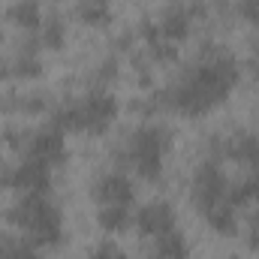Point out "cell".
<instances>
[{
  "label": "cell",
  "mask_w": 259,
  "mask_h": 259,
  "mask_svg": "<svg viewBox=\"0 0 259 259\" xmlns=\"http://www.w3.org/2000/svg\"><path fill=\"white\" fill-rule=\"evenodd\" d=\"M0 187L18 190V193H36V196H49L52 190V166L24 157L15 166H0Z\"/></svg>",
  "instance_id": "cell-6"
},
{
  "label": "cell",
  "mask_w": 259,
  "mask_h": 259,
  "mask_svg": "<svg viewBox=\"0 0 259 259\" xmlns=\"http://www.w3.org/2000/svg\"><path fill=\"white\" fill-rule=\"evenodd\" d=\"M0 42H3V30H0Z\"/></svg>",
  "instance_id": "cell-30"
},
{
  "label": "cell",
  "mask_w": 259,
  "mask_h": 259,
  "mask_svg": "<svg viewBox=\"0 0 259 259\" xmlns=\"http://www.w3.org/2000/svg\"><path fill=\"white\" fill-rule=\"evenodd\" d=\"M9 21L18 27V30H27V33H36L42 27V9H39V0H15L9 9H6Z\"/></svg>",
  "instance_id": "cell-14"
},
{
  "label": "cell",
  "mask_w": 259,
  "mask_h": 259,
  "mask_svg": "<svg viewBox=\"0 0 259 259\" xmlns=\"http://www.w3.org/2000/svg\"><path fill=\"white\" fill-rule=\"evenodd\" d=\"M6 220L18 226L36 247H58L64 241V214L49 196H21L12 208H6Z\"/></svg>",
  "instance_id": "cell-4"
},
{
  "label": "cell",
  "mask_w": 259,
  "mask_h": 259,
  "mask_svg": "<svg viewBox=\"0 0 259 259\" xmlns=\"http://www.w3.org/2000/svg\"><path fill=\"white\" fill-rule=\"evenodd\" d=\"M244 244L250 250H259V205L250 208L247 214V223H244Z\"/></svg>",
  "instance_id": "cell-24"
},
{
  "label": "cell",
  "mask_w": 259,
  "mask_h": 259,
  "mask_svg": "<svg viewBox=\"0 0 259 259\" xmlns=\"http://www.w3.org/2000/svg\"><path fill=\"white\" fill-rule=\"evenodd\" d=\"M193 24H196V15H193V9H190V0H172L160 12V18H157V27H160V33L169 42L187 39L190 30H193Z\"/></svg>",
  "instance_id": "cell-11"
},
{
  "label": "cell",
  "mask_w": 259,
  "mask_h": 259,
  "mask_svg": "<svg viewBox=\"0 0 259 259\" xmlns=\"http://www.w3.org/2000/svg\"><path fill=\"white\" fill-rule=\"evenodd\" d=\"M238 78H241L238 61L226 49L205 42L199 49V61L187 66L178 75V81H172L163 91L166 109H172L184 118H202L232 94Z\"/></svg>",
  "instance_id": "cell-1"
},
{
  "label": "cell",
  "mask_w": 259,
  "mask_h": 259,
  "mask_svg": "<svg viewBox=\"0 0 259 259\" xmlns=\"http://www.w3.org/2000/svg\"><path fill=\"white\" fill-rule=\"evenodd\" d=\"M253 72H256V78H259V49H256V58H253Z\"/></svg>",
  "instance_id": "cell-28"
},
{
  "label": "cell",
  "mask_w": 259,
  "mask_h": 259,
  "mask_svg": "<svg viewBox=\"0 0 259 259\" xmlns=\"http://www.w3.org/2000/svg\"><path fill=\"white\" fill-rule=\"evenodd\" d=\"M172 148V130L163 124H142L133 130L118 148V160L121 166H127L133 175L145 178V181H160L163 169H166V157Z\"/></svg>",
  "instance_id": "cell-3"
},
{
  "label": "cell",
  "mask_w": 259,
  "mask_h": 259,
  "mask_svg": "<svg viewBox=\"0 0 259 259\" xmlns=\"http://www.w3.org/2000/svg\"><path fill=\"white\" fill-rule=\"evenodd\" d=\"M220 259H241V256H235V253H226V256H220Z\"/></svg>",
  "instance_id": "cell-29"
},
{
  "label": "cell",
  "mask_w": 259,
  "mask_h": 259,
  "mask_svg": "<svg viewBox=\"0 0 259 259\" xmlns=\"http://www.w3.org/2000/svg\"><path fill=\"white\" fill-rule=\"evenodd\" d=\"M187 256H190V241L178 226L163 232L160 238H154V247L148 253V259H187Z\"/></svg>",
  "instance_id": "cell-13"
},
{
  "label": "cell",
  "mask_w": 259,
  "mask_h": 259,
  "mask_svg": "<svg viewBox=\"0 0 259 259\" xmlns=\"http://www.w3.org/2000/svg\"><path fill=\"white\" fill-rule=\"evenodd\" d=\"M12 78V58L0 55V81H9Z\"/></svg>",
  "instance_id": "cell-27"
},
{
  "label": "cell",
  "mask_w": 259,
  "mask_h": 259,
  "mask_svg": "<svg viewBox=\"0 0 259 259\" xmlns=\"http://www.w3.org/2000/svg\"><path fill=\"white\" fill-rule=\"evenodd\" d=\"M133 226L142 238H160L163 232L175 229L178 226V217H175V208L163 199H154L148 205H142L133 217Z\"/></svg>",
  "instance_id": "cell-9"
},
{
  "label": "cell",
  "mask_w": 259,
  "mask_h": 259,
  "mask_svg": "<svg viewBox=\"0 0 259 259\" xmlns=\"http://www.w3.org/2000/svg\"><path fill=\"white\" fill-rule=\"evenodd\" d=\"M253 172H256V175H259V169H253Z\"/></svg>",
  "instance_id": "cell-31"
},
{
  "label": "cell",
  "mask_w": 259,
  "mask_h": 259,
  "mask_svg": "<svg viewBox=\"0 0 259 259\" xmlns=\"http://www.w3.org/2000/svg\"><path fill=\"white\" fill-rule=\"evenodd\" d=\"M97 223L103 232H124L133 223V214H130L127 205H100L97 208Z\"/></svg>",
  "instance_id": "cell-18"
},
{
  "label": "cell",
  "mask_w": 259,
  "mask_h": 259,
  "mask_svg": "<svg viewBox=\"0 0 259 259\" xmlns=\"http://www.w3.org/2000/svg\"><path fill=\"white\" fill-rule=\"evenodd\" d=\"M88 259H127V253L115 241H100V244H94V250L88 253Z\"/></svg>",
  "instance_id": "cell-25"
},
{
  "label": "cell",
  "mask_w": 259,
  "mask_h": 259,
  "mask_svg": "<svg viewBox=\"0 0 259 259\" xmlns=\"http://www.w3.org/2000/svg\"><path fill=\"white\" fill-rule=\"evenodd\" d=\"M24 157L30 160H39L46 166H61L66 160V142L64 133L55 127H42L36 133H27V142H24Z\"/></svg>",
  "instance_id": "cell-7"
},
{
  "label": "cell",
  "mask_w": 259,
  "mask_h": 259,
  "mask_svg": "<svg viewBox=\"0 0 259 259\" xmlns=\"http://www.w3.org/2000/svg\"><path fill=\"white\" fill-rule=\"evenodd\" d=\"M211 154L214 160H238L247 163L250 169H259V133H232V136H220L211 142Z\"/></svg>",
  "instance_id": "cell-8"
},
{
  "label": "cell",
  "mask_w": 259,
  "mask_h": 259,
  "mask_svg": "<svg viewBox=\"0 0 259 259\" xmlns=\"http://www.w3.org/2000/svg\"><path fill=\"white\" fill-rule=\"evenodd\" d=\"M0 259H42V253L30 241L12 238V235H0Z\"/></svg>",
  "instance_id": "cell-20"
},
{
  "label": "cell",
  "mask_w": 259,
  "mask_h": 259,
  "mask_svg": "<svg viewBox=\"0 0 259 259\" xmlns=\"http://www.w3.org/2000/svg\"><path fill=\"white\" fill-rule=\"evenodd\" d=\"M91 196L97 205H133L136 184L130 181L127 172H100L91 184Z\"/></svg>",
  "instance_id": "cell-10"
},
{
  "label": "cell",
  "mask_w": 259,
  "mask_h": 259,
  "mask_svg": "<svg viewBox=\"0 0 259 259\" xmlns=\"http://www.w3.org/2000/svg\"><path fill=\"white\" fill-rule=\"evenodd\" d=\"M36 39H39V49L61 52L66 46V21L61 15H49V18L42 21V27L36 30Z\"/></svg>",
  "instance_id": "cell-17"
},
{
  "label": "cell",
  "mask_w": 259,
  "mask_h": 259,
  "mask_svg": "<svg viewBox=\"0 0 259 259\" xmlns=\"http://www.w3.org/2000/svg\"><path fill=\"white\" fill-rule=\"evenodd\" d=\"M75 18L88 27H109L112 0H75Z\"/></svg>",
  "instance_id": "cell-16"
},
{
  "label": "cell",
  "mask_w": 259,
  "mask_h": 259,
  "mask_svg": "<svg viewBox=\"0 0 259 259\" xmlns=\"http://www.w3.org/2000/svg\"><path fill=\"white\" fill-rule=\"evenodd\" d=\"M190 199H193L196 211H208L211 205H220L229 199V181L220 169V160L214 157H205L199 166L193 169V178H190Z\"/></svg>",
  "instance_id": "cell-5"
},
{
  "label": "cell",
  "mask_w": 259,
  "mask_h": 259,
  "mask_svg": "<svg viewBox=\"0 0 259 259\" xmlns=\"http://www.w3.org/2000/svg\"><path fill=\"white\" fill-rule=\"evenodd\" d=\"M238 12H241L253 27H259V0H238Z\"/></svg>",
  "instance_id": "cell-26"
},
{
  "label": "cell",
  "mask_w": 259,
  "mask_h": 259,
  "mask_svg": "<svg viewBox=\"0 0 259 259\" xmlns=\"http://www.w3.org/2000/svg\"><path fill=\"white\" fill-rule=\"evenodd\" d=\"M118 97L109 88H91L88 94L64 100L52 109V124L49 127L61 133H88V136H103L118 118Z\"/></svg>",
  "instance_id": "cell-2"
},
{
  "label": "cell",
  "mask_w": 259,
  "mask_h": 259,
  "mask_svg": "<svg viewBox=\"0 0 259 259\" xmlns=\"http://www.w3.org/2000/svg\"><path fill=\"white\" fill-rule=\"evenodd\" d=\"M121 75V61L115 58V55H109V58H103L97 69H94V88H106V84H112L115 78Z\"/></svg>",
  "instance_id": "cell-21"
},
{
  "label": "cell",
  "mask_w": 259,
  "mask_h": 259,
  "mask_svg": "<svg viewBox=\"0 0 259 259\" xmlns=\"http://www.w3.org/2000/svg\"><path fill=\"white\" fill-rule=\"evenodd\" d=\"M145 55L151 58L154 66H169L178 61V42H169L166 36H157V39L145 42Z\"/></svg>",
  "instance_id": "cell-19"
},
{
  "label": "cell",
  "mask_w": 259,
  "mask_h": 259,
  "mask_svg": "<svg viewBox=\"0 0 259 259\" xmlns=\"http://www.w3.org/2000/svg\"><path fill=\"white\" fill-rule=\"evenodd\" d=\"M205 223L217 232V235H235L238 232V208L226 199L220 205H211L208 211H202Z\"/></svg>",
  "instance_id": "cell-15"
},
{
  "label": "cell",
  "mask_w": 259,
  "mask_h": 259,
  "mask_svg": "<svg viewBox=\"0 0 259 259\" xmlns=\"http://www.w3.org/2000/svg\"><path fill=\"white\" fill-rule=\"evenodd\" d=\"M49 106H52L49 97L39 94V91H30V94L9 91L6 97H0V112L3 115H42Z\"/></svg>",
  "instance_id": "cell-12"
},
{
  "label": "cell",
  "mask_w": 259,
  "mask_h": 259,
  "mask_svg": "<svg viewBox=\"0 0 259 259\" xmlns=\"http://www.w3.org/2000/svg\"><path fill=\"white\" fill-rule=\"evenodd\" d=\"M24 142H27V133L21 127H3L0 130V145L9 148V151H24Z\"/></svg>",
  "instance_id": "cell-23"
},
{
  "label": "cell",
  "mask_w": 259,
  "mask_h": 259,
  "mask_svg": "<svg viewBox=\"0 0 259 259\" xmlns=\"http://www.w3.org/2000/svg\"><path fill=\"white\" fill-rule=\"evenodd\" d=\"M133 109H136L139 115H145V118H154L157 112H163V109H166V100H163V91H148L145 97H139V100H133Z\"/></svg>",
  "instance_id": "cell-22"
}]
</instances>
